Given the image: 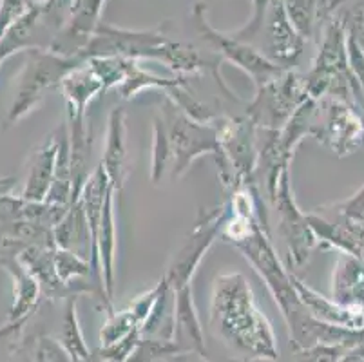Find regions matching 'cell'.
Returning a JSON list of instances; mask_svg holds the SVG:
<instances>
[{"mask_svg": "<svg viewBox=\"0 0 364 362\" xmlns=\"http://www.w3.org/2000/svg\"><path fill=\"white\" fill-rule=\"evenodd\" d=\"M36 362H73L68 351L62 348L60 343H56L53 339L44 337L38 341L36 346Z\"/></svg>", "mask_w": 364, "mask_h": 362, "instance_id": "cell-34", "label": "cell"}, {"mask_svg": "<svg viewBox=\"0 0 364 362\" xmlns=\"http://www.w3.org/2000/svg\"><path fill=\"white\" fill-rule=\"evenodd\" d=\"M188 76H176V78H161V76L152 75L147 73L145 69H141L138 65V60H132L131 68H129L127 76L122 82V85L118 87L122 98L124 100H132L136 98L141 91L145 89H164L168 91L171 87H176V85L187 82Z\"/></svg>", "mask_w": 364, "mask_h": 362, "instance_id": "cell-26", "label": "cell"}, {"mask_svg": "<svg viewBox=\"0 0 364 362\" xmlns=\"http://www.w3.org/2000/svg\"><path fill=\"white\" fill-rule=\"evenodd\" d=\"M287 13L292 20L296 31L304 40H314L319 36L321 29L337 16L339 8L346 4V0H283Z\"/></svg>", "mask_w": 364, "mask_h": 362, "instance_id": "cell-19", "label": "cell"}, {"mask_svg": "<svg viewBox=\"0 0 364 362\" xmlns=\"http://www.w3.org/2000/svg\"><path fill=\"white\" fill-rule=\"evenodd\" d=\"M252 16L243 28L228 33L248 44L264 58L284 69H292L301 58L306 40L296 31L283 0H252Z\"/></svg>", "mask_w": 364, "mask_h": 362, "instance_id": "cell-3", "label": "cell"}, {"mask_svg": "<svg viewBox=\"0 0 364 362\" xmlns=\"http://www.w3.org/2000/svg\"><path fill=\"white\" fill-rule=\"evenodd\" d=\"M220 145L225 159L234 176V187H256L254 174L257 171L259 151L256 149V125L243 118H218L216 122ZM230 188V191H232Z\"/></svg>", "mask_w": 364, "mask_h": 362, "instance_id": "cell-13", "label": "cell"}, {"mask_svg": "<svg viewBox=\"0 0 364 362\" xmlns=\"http://www.w3.org/2000/svg\"><path fill=\"white\" fill-rule=\"evenodd\" d=\"M341 18L346 33L364 49V0H355Z\"/></svg>", "mask_w": 364, "mask_h": 362, "instance_id": "cell-32", "label": "cell"}, {"mask_svg": "<svg viewBox=\"0 0 364 362\" xmlns=\"http://www.w3.org/2000/svg\"><path fill=\"white\" fill-rule=\"evenodd\" d=\"M227 215L228 201L213 208V211L201 212L193 232H191L183 247L180 248V252L174 255L167 268V274H165V279L168 281L172 290L191 284L203 255L210 250V247L221 235V228H223Z\"/></svg>", "mask_w": 364, "mask_h": 362, "instance_id": "cell-10", "label": "cell"}, {"mask_svg": "<svg viewBox=\"0 0 364 362\" xmlns=\"http://www.w3.org/2000/svg\"><path fill=\"white\" fill-rule=\"evenodd\" d=\"M352 348L341 344H317L306 350L296 351V362H339Z\"/></svg>", "mask_w": 364, "mask_h": 362, "instance_id": "cell-30", "label": "cell"}, {"mask_svg": "<svg viewBox=\"0 0 364 362\" xmlns=\"http://www.w3.org/2000/svg\"><path fill=\"white\" fill-rule=\"evenodd\" d=\"M0 268L13 281V304L9 312V323L29 319L41 303V284L16 255H0Z\"/></svg>", "mask_w": 364, "mask_h": 362, "instance_id": "cell-16", "label": "cell"}, {"mask_svg": "<svg viewBox=\"0 0 364 362\" xmlns=\"http://www.w3.org/2000/svg\"><path fill=\"white\" fill-rule=\"evenodd\" d=\"M161 119L167 129L168 144H171V178H183L198 158L210 154L216 158L221 183L230 191L234 185V176L221 151L216 124H201L188 118L168 98L161 109Z\"/></svg>", "mask_w": 364, "mask_h": 362, "instance_id": "cell-4", "label": "cell"}, {"mask_svg": "<svg viewBox=\"0 0 364 362\" xmlns=\"http://www.w3.org/2000/svg\"><path fill=\"white\" fill-rule=\"evenodd\" d=\"M193 18L196 20L201 38L213 48V51H216L221 58L228 60L240 69H243L252 78L256 87L267 84V82H270V80H274L284 71V68L264 58L259 51H256L248 44H243L240 40L232 38L228 33H220L218 29H214L213 26L208 24L207 4H203V2H198L194 6Z\"/></svg>", "mask_w": 364, "mask_h": 362, "instance_id": "cell-9", "label": "cell"}, {"mask_svg": "<svg viewBox=\"0 0 364 362\" xmlns=\"http://www.w3.org/2000/svg\"><path fill=\"white\" fill-rule=\"evenodd\" d=\"M208 324L228 351L241 361L279 358L272 324L257 308L252 288L243 274L218 275Z\"/></svg>", "mask_w": 364, "mask_h": 362, "instance_id": "cell-1", "label": "cell"}, {"mask_svg": "<svg viewBox=\"0 0 364 362\" xmlns=\"http://www.w3.org/2000/svg\"><path fill=\"white\" fill-rule=\"evenodd\" d=\"M31 0H0V40L31 9Z\"/></svg>", "mask_w": 364, "mask_h": 362, "instance_id": "cell-31", "label": "cell"}, {"mask_svg": "<svg viewBox=\"0 0 364 362\" xmlns=\"http://www.w3.org/2000/svg\"><path fill=\"white\" fill-rule=\"evenodd\" d=\"M105 2L107 0H80L73 6L68 24L58 33L49 51L62 56L82 55L102 24Z\"/></svg>", "mask_w": 364, "mask_h": 362, "instance_id": "cell-14", "label": "cell"}, {"mask_svg": "<svg viewBox=\"0 0 364 362\" xmlns=\"http://www.w3.org/2000/svg\"><path fill=\"white\" fill-rule=\"evenodd\" d=\"M73 0H44L31 9L0 40V58L31 49H49L58 33L68 24Z\"/></svg>", "mask_w": 364, "mask_h": 362, "instance_id": "cell-6", "label": "cell"}, {"mask_svg": "<svg viewBox=\"0 0 364 362\" xmlns=\"http://www.w3.org/2000/svg\"><path fill=\"white\" fill-rule=\"evenodd\" d=\"M319 102V122L314 138L341 158L364 147L363 112L343 100L330 98V96Z\"/></svg>", "mask_w": 364, "mask_h": 362, "instance_id": "cell-11", "label": "cell"}, {"mask_svg": "<svg viewBox=\"0 0 364 362\" xmlns=\"http://www.w3.org/2000/svg\"><path fill=\"white\" fill-rule=\"evenodd\" d=\"M332 299L337 304L364 310V259L337 252L332 274Z\"/></svg>", "mask_w": 364, "mask_h": 362, "instance_id": "cell-17", "label": "cell"}, {"mask_svg": "<svg viewBox=\"0 0 364 362\" xmlns=\"http://www.w3.org/2000/svg\"><path fill=\"white\" fill-rule=\"evenodd\" d=\"M53 235H55L56 248L71 250L91 261L92 238L80 199L71 203L68 214L62 218L60 223L53 228Z\"/></svg>", "mask_w": 364, "mask_h": 362, "instance_id": "cell-23", "label": "cell"}, {"mask_svg": "<svg viewBox=\"0 0 364 362\" xmlns=\"http://www.w3.org/2000/svg\"><path fill=\"white\" fill-rule=\"evenodd\" d=\"M26 321H28V319H24V321H16V323H9V324H6V326L0 328V341L11 339L16 331L21 330V326L26 323Z\"/></svg>", "mask_w": 364, "mask_h": 362, "instance_id": "cell-35", "label": "cell"}, {"mask_svg": "<svg viewBox=\"0 0 364 362\" xmlns=\"http://www.w3.org/2000/svg\"><path fill=\"white\" fill-rule=\"evenodd\" d=\"M26 56L28 58L22 68L15 100L6 118L8 127L16 125L29 112L35 111L42 104V100L48 96V92L60 89L62 80L69 73L87 62L82 55L62 56L49 49H31V51H26Z\"/></svg>", "mask_w": 364, "mask_h": 362, "instance_id": "cell-5", "label": "cell"}, {"mask_svg": "<svg viewBox=\"0 0 364 362\" xmlns=\"http://www.w3.org/2000/svg\"><path fill=\"white\" fill-rule=\"evenodd\" d=\"M76 301H78V295L65 299L60 344L68 351L73 362H89L91 361V351L85 344L84 334H82L80 321H78V314H76Z\"/></svg>", "mask_w": 364, "mask_h": 362, "instance_id": "cell-25", "label": "cell"}, {"mask_svg": "<svg viewBox=\"0 0 364 362\" xmlns=\"http://www.w3.org/2000/svg\"><path fill=\"white\" fill-rule=\"evenodd\" d=\"M60 89L65 102H68V115L80 116H85L92 98L100 95L102 91H105L102 80L92 73L87 62L69 73L62 80Z\"/></svg>", "mask_w": 364, "mask_h": 362, "instance_id": "cell-24", "label": "cell"}, {"mask_svg": "<svg viewBox=\"0 0 364 362\" xmlns=\"http://www.w3.org/2000/svg\"><path fill=\"white\" fill-rule=\"evenodd\" d=\"M232 245L247 257L248 263L252 265L254 270L267 283V288L272 294L283 317L292 314L296 308L303 304L292 284L290 270L281 265L279 257L268 239L267 225L256 223L247 234L232 241Z\"/></svg>", "mask_w": 364, "mask_h": 362, "instance_id": "cell-7", "label": "cell"}, {"mask_svg": "<svg viewBox=\"0 0 364 362\" xmlns=\"http://www.w3.org/2000/svg\"><path fill=\"white\" fill-rule=\"evenodd\" d=\"M171 144H168L167 129H165L164 119L154 118V139H152V169L151 179L154 183H160V179L171 169Z\"/></svg>", "mask_w": 364, "mask_h": 362, "instance_id": "cell-28", "label": "cell"}, {"mask_svg": "<svg viewBox=\"0 0 364 362\" xmlns=\"http://www.w3.org/2000/svg\"><path fill=\"white\" fill-rule=\"evenodd\" d=\"M2 62H4V60H2V58H0V64H2Z\"/></svg>", "mask_w": 364, "mask_h": 362, "instance_id": "cell-38", "label": "cell"}, {"mask_svg": "<svg viewBox=\"0 0 364 362\" xmlns=\"http://www.w3.org/2000/svg\"><path fill=\"white\" fill-rule=\"evenodd\" d=\"M138 328H140V323L136 321L131 308L122 312H112V314L107 315V321H105L104 328L100 331L102 348L111 346V344H114L131 331L138 330Z\"/></svg>", "mask_w": 364, "mask_h": 362, "instance_id": "cell-29", "label": "cell"}, {"mask_svg": "<svg viewBox=\"0 0 364 362\" xmlns=\"http://www.w3.org/2000/svg\"><path fill=\"white\" fill-rule=\"evenodd\" d=\"M290 279L299 295L301 303L306 307V310L319 321L336 324V326L350 328V330H364V310H353L337 304L333 299L324 297L319 292L310 288L303 279L297 277L294 272H290Z\"/></svg>", "mask_w": 364, "mask_h": 362, "instance_id": "cell-15", "label": "cell"}, {"mask_svg": "<svg viewBox=\"0 0 364 362\" xmlns=\"http://www.w3.org/2000/svg\"><path fill=\"white\" fill-rule=\"evenodd\" d=\"M304 82L310 98L323 100L330 96L343 100L364 115V92L350 68L346 29L341 15H337L324 29L319 51L312 69L304 76Z\"/></svg>", "mask_w": 364, "mask_h": 362, "instance_id": "cell-2", "label": "cell"}, {"mask_svg": "<svg viewBox=\"0 0 364 362\" xmlns=\"http://www.w3.org/2000/svg\"><path fill=\"white\" fill-rule=\"evenodd\" d=\"M29 247L56 248L53 228L28 219L0 225V255H16Z\"/></svg>", "mask_w": 364, "mask_h": 362, "instance_id": "cell-22", "label": "cell"}, {"mask_svg": "<svg viewBox=\"0 0 364 362\" xmlns=\"http://www.w3.org/2000/svg\"><path fill=\"white\" fill-rule=\"evenodd\" d=\"M309 98L304 76L284 69L279 76L256 87V96L247 105V118L263 131H281L294 112Z\"/></svg>", "mask_w": 364, "mask_h": 362, "instance_id": "cell-8", "label": "cell"}, {"mask_svg": "<svg viewBox=\"0 0 364 362\" xmlns=\"http://www.w3.org/2000/svg\"><path fill=\"white\" fill-rule=\"evenodd\" d=\"M330 211L336 212L337 215L357 223H364V185L352 196V198L339 201V203L328 205Z\"/></svg>", "mask_w": 364, "mask_h": 362, "instance_id": "cell-33", "label": "cell"}, {"mask_svg": "<svg viewBox=\"0 0 364 362\" xmlns=\"http://www.w3.org/2000/svg\"><path fill=\"white\" fill-rule=\"evenodd\" d=\"M127 127H125V111L122 107H114L109 115L107 125V142H105V151L102 156V165L109 176L111 187L117 192L124 188L125 179H127Z\"/></svg>", "mask_w": 364, "mask_h": 362, "instance_id": "cell-21", "label": "cell"}, {"mask_svg": "<svg viewBox=\"0 0 364 362\" xmlns=\"http://www.w3.org/2000/svg\"><path fill=\"white\" fill-rule=\"evenodd\" d=\"M176 295V323H174V344L183 355L196 353L205 357L207 348H205L203 328L200 323L196 304L193 297V287H185L174 290Z\"/></svg>", "mask_w": 364, "mask_h": 362, "instance_id": "cell-18", "label": "cell"}, {"mask_svg": "<svg viewBox=\"0 0 364 362\" xmlns=\"http://www.w3.org/2000/svg\"><path fill=\"white\" fill-rule=\"evenodd\" d=\"M53 259H55L56 274H58V277L65 284H76L80 279L91 277V261L75 254V252L64 250V248H55Z\"/></svg>", "mask_w": 364, "mask_h": 362, "instance_id": "cell-27", "label": "cell"}, {"mask_svg": "<svg viewBox=\"0 0 364 362\" xmlns=\"http://www.w3.org/2000/svg\"><path fill=\"white\" fill-rule=\"evenodd\" d=\"M56 154H58V132H53L41 147L33 151L28 178L21 194L22 198L28 201H46L55 181Z\"/></svg>", "mask_w": 364, "mask_h": 362, "instance_id": "cell-20", "label": "cell"}, {"mask_svg": "<svg viewBox=\"0 0 364 362\" xmlns=\"http://www.w3.org/2000/svg\"><path fill=\"white\" fill-rule=\"evenodd\" d=\"M15 187H16L15 176H2V178H0V198L11 194Z\"/></svg>", "mask_w": 364, "mask_h": 362, "instance_id": "cell-36", "label": "cell"}, {"mask_svg": "<svg viewBox=\"0 0 364 362\" xmlns=\"http://www.w3.org/2000/svg\"><path fill=\"white\" fill-rule=\"evenodd\" d=\"M33 4H41V2H44V0H31Z\"/></svg>", "mask_w": 364, "mask_h": 362, "instance_id": "cell-37", "label": "cell"}, {"mask_svg": "<svg viewBox=\"0 0 364 362\" xmlns=\"http://www.w3.org/2000/svg\"><path fill=\"white\" fill-rule=\"evenodd\" d=\"M272 203L279 215V234L289 248L290 267H303L309 261L310 254L319 247V239L314 234L306 214L297 207L290 183V169L281 174Z\"/></svg>", "mask_w": 364, "mask_h": 362, "instance_id": "cell-12", "label": "cell"}]
</instances>
